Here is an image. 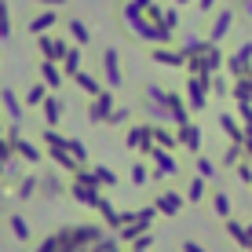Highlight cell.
<instances>
[{
    "instance_id": "cell-1",
    "label": "cell",
    "mask_w": 252,
    "mask_h": 252,
    "mask_svg": "<svg viewBox=\"0 0 252 252\" xmlns=\"http://www.w3.org/2000/svg\"><path fill=\"white\" fill-rule=\"evenodd\" d=\"M37 48H40V55L48 59V63H59V59H66V37H51V33H44V37H37Z\"/></svg>"
},
{
    "instance_id": "cell-2",
    "label": "cell",
    "mask_w": 252,
    "mask_h": 252,
    "mask_svg": "<svg viewBox=\"0 0 252 252\" xmlns=\"http://www.w3.org/2000/svg\"><path fill=\"white\" fill-rule=\"evenodd\" d=\"M59 26V11H40V15H33L30 26H26V33L30 37H44V33H51Z\"/></svg>"
},
{
    "instance_id": "cell-3",
    "label": "cell",
    "mask_w": 252,
    "mask_h": 252,
    "mask_svg": "<svg viewBox=\"0 0 252 252\" xmlns=\"http://www.w3.org/2000/svg\"><path fill=\"white\" fill-rule=\"evenodd\" d=\"M66 33L77 40V44H88V40H92V30H88L81 19H66Z\"/></svg>"
},
{
    "instance_id": "cell-4",
    "label": "cell",
    "mask_w": 252,
    "mask_h": 252,
    "mask_svg": "<svg viewBox=\"0 0 252 252\" xmlns=\"http://www.w3.org/2000/svg\"><path fill=\"white\" fill-rule=\"evenodd\" d=\"M40 77H44L48 84H59L63 81V69H59V63H48L44 59V63H40Z\"/></svg>"
},
{
    "instance_id": "cell-5",
    "label": "cell",
    "mask_w": 252,
    "mask_h": 252,
    "mask_svg": "<svg viewBox=\"0 0 252 252\" xmlns=\"http://www.w3.org/2000/svg\"><path fill=\"white\" fill-rule=\"evenodd\" d=\"M102 66H106V77L110 81H121V73H117V51H106V55H102Z\"/></svg>"
},
{
    "instance_id": "cell-6",
    "label": "cell",
    "mask_w": 252,
    "mask_h": 252,
    "mask_svg": "<svg viewBox=\"0 0 252 252\" xmlns=\"http://www.w3.org/2000/svg\"><path fill=\"white\" fill-rule=\"evenodd\" d=\"M0 40H11V11H7V4H0Z\"/></svg>"
},
{
    "instance_id": "cell-7",
    "label": "cell",
    "mask_w": 252,
    "mask_h": 252,
    "mask_svg": "<svg viewBox=\"0 0 252 252\" xmlns=\"http://www.w3.org/2000/svg\"><path fill=\"white\" fill-rule=\"evenodd\" d=\"M63 63H66V73H81V51L69 44V51H66V59H63Z\"/></svg>"
},
{
    "instance_id": "cell-8",
    "label": "cell",
    "mask_w": 252,
    "mask_h": 252,
    "mask_svg": "<svg viewBox=\"0 0 252 252\" xmlns=\"http://www.w3.org/2000/svg\"><path fill=\"white\" fill-rule=\"evenodd\" d=\"M227 26H230V11H220V15H216V22H212V40L223 37V33H227Z\"/></svg>"
},
{
    "instance_id": "cell-9",
    "label": "cell",
    "mask_w": 252,
    "mask_h": 252,
    "mask_svg": "<svg viewBox=\"0 0 252 252\" xmlns=\"http://www.w3.org/2000/svg\"><path fill=\"white\" fill-rule=\"evenodd\" d=\"M0 95H4V106H7V114H11V117H19V114H22V106H19V99H15V92H11V88H4Z\"/></svg>"
},
{
    "instance_id": "cell-10",
    "label": "cell",
    "mask_w": 252,
    "mask_h": 252,
    "mask_svg": "<svg viewBox=\"0 0 252 252\" xmlns=\"http://www.w3.org/2000/svg\"><path fill=\"white\" fill-rule=\"evenodd\" d=\"M26 99H30V102H40V99H44V84H33V88H30V95H26Z\"/></svg>"
},
{
    "instance_id": "cell-11",
    "label": "cell",
    "mask_w": 252,
    "mask_h": 252,
    "mask_svg": "<svg viewBox=\"0 0 252 252\" xmlns=\"http://www.w3.org/2000/svg\"><path fill=\"white\" fill-rule=\"evenodd\" d=\"M77 84H81V88H95V77H88V73H77Z\"/></svg>"
},
{
    "instance_id": "cell-12",
    "label": "cell",
    "mask_w": 252,
    "mask_h": 252,
    "mask_svg": "<svg viewBox=\"0 0 252 252\" xmlns=\"http://www.w3.org/2000/svg\"><path fill=\"white\" fill-rule=\"evenodd\" d=\"M40 7H44V11H51V7H59V4H69V0H37Z\"/></svg>"
},
{
    "instance_id": "cell-13",
    "label": "cell",
    "mask_w": 252,
    "mask_h": 252,
    "mask_svg": "<svg viewBox=\"0 0 252 252\" xmlns=\"http://www.w3.org/2000/svg\"><path fill=\"white\" fill-rule=\"evenodd\" d=\"M48 117H51V121L59 117V99H48Z\"/></svg>"
},
{
    "instance_id": "cell-14",
    "label": "cell",
    "mask_w": 252,
    "mask_h": 252,
    "mask_svg": "<svg viewBox=\"0 0 252 252\" xmlns=\"http://www.w3.org/2000/svg\"><path fill=\"white\" fill-rule=\"evenodd\" d=\"M245 15H249V19H252V0H245Z\"/></svg>"
},
{
    "instance_id": "cell-15",
    "label": "cell",
    "mask_w": 252,
    "mask_h": 252,
    "mask_svg": "<svg viewBox=\"0 0 252 252\" xmlns=\"http://www.w3.org/2000/svg\"><path fill=\"white\" fill-rule=\"evenodd\" d=\"M201 7H205V11H208V7H212V0H201Z\"/></svg>"
}]
</instances>
